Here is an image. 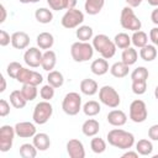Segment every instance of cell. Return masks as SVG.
Returning a JSON list of instances; mask_svg holds the SVG:
<instances>
[{"label":"cell","instance_id":"6","mask_svg":"<svg viewBox=\"0 0 158 158\" xmlns=\"http://www.w3.org/2000/svg\"><path fill=\"white\" fill-rule=\"evenodd\" d=\"M52 114H53V106L51 105V102L47 100L40 101L36 104L33 109V114H32L33 122L37 125H44L52 117Z\"/></svg>","mask_w":158,"mask_h":158},{"label":"cell","instance_id":"49","mask_svg":"<svg viewBox=\"0 0 158 158\" xmlns=\"http://www.w3.org/2000/svg\"><path fill=\"white\" fill-rule=\"evenodd\" d=\"M151 20H152V22H153L154 25L158 26V7H156V9L152 11V14H151Z\"/></svg>","mask_w":158,"mask_h":158},{"label":"cell","instance_id":"11","mask_svg":"<svg viewBox=\"0 0 158 158\" xmlns=\"http://www.w3.org/2000/svg\"><path fill=\"white\" fill-rule=\"evenodd\" d=\"M15 127L10 125H2L0 127V151L7 152L12 147L14 137H15Z\"/></svg>","mask_w":158,"mask_h":158},{"label":"cell","instance_id":"28","mask_svg":"<svg viewBox=\"0 0 158 158\" xmlns=\"http://www.w3.org/2000/svg\"><path fill=\"white\" fill-rule=\"evenodd\" d=\"M35 17L40 23H49L53 20V12L47 7H40L35 11Z\"/></svg>","mask_w":158,"mask_h":158},{"label":"cell","instance_id":"14","mask_svg":"<svg viewBox=\"0 0 158 158\" xmlns=\"http://www.w3.org/2000/svg\"><path fill=\"white\" fill-rule=\"evenodd\" d=\"M14 127H15L16 136H19L20 138H31L37 133L36 132V126L32 122H28V121L17 122Z\"/></svg>","mask_w":158,"mask_h":158},{"label":"cell","instance_id":"8","mask_svg":"<svg viewBox=\"0 0 158 158\" xmlns=\"http://www.w3.org/2000/svg\"><path fill=\"white\" fill-rule=\"evenodd\" d=\"M84 21V14L78 10V9H69L65 11V14L63 15L62 20H60V23L64 28H77L79 27Z\"/></svg>","mask_w":158,"mask_h":158},{"label":"cell","instance_id":"47","mask_svg":"<svg viewBox=\"0 0 158 158\" xmlns=\"http://www.w3.org/2000/svg\"><path fill=\"white\" fill-rule=\"evenodd\" d=\"M122 158H138V152L136 151H127V152H125L123 154H122Z\"/></svg>","mask_w":158,"mask_h":158},{"label":"cell","instance_id":"57","mask_svg":"<svg viewBox=\"0 0 158 158\" xmlns=\"http://www.w3.org/2000/svg\"><path fill=\"white\" fill-rule=\"evenodd\" d=\"M157 47H158V44H157Z\"/></svg>","mask_w":158,"mask_h":158},{"label":"cell","instance_id":"18","mask_svg":"<svg viewBox=\"0 0 158 158\" xmlns=\"http://www.w3.org/2000/svg\"><path fill=\"white\" fill-rule=\"evenodd\" d=\"M80 91L84 94V95H88V96H93L95 95L98 91H99V85L98 83L94 80V79H90V78H85L80 81Z\"/></svg>","mask_w":158,"mask_h":158},{"label":"cell","instance_id":"1","mask_svg":"<svg viewBox=\"0 0 158 158\" xmlns=\"http://www.w3.org/2000/svg\"><path fill=\"white\" fill-rule=\"evenodd\" d=\"M107 142L112 147H116L118 149H130L135 144V136L133 133L121 130V128H114L107 132Z\"/></svg>","mask_w":158,"mask_h":158},{"label":"cell","instance_id":"35","mask_svg":"<svg viewBox=\"0 0 158 158\" xmlns=\"http://www.w3.org/2000/svg\"><path fill=\"white\" fill-rule=\"evenodd\" d=\"M37 148L35 147L33 143H23L20 146V156L22 158H35L37 156Z\"/></svg>","mask_w":158,"mask_h":158},{"label":"cell","instance_id":"25","mask_svg":"<svg viewBox=\"0 0 158 158\" xmlns=\"http://www.w3.org/2000/svg\"><path fill=\"white\" fill-rule=\"evenodd\" d=\"M138 59V53L135 48L132 47H127L122 51V54H121V62H123L125 64H127L128 67L135 64Z\"/></svg>","mask_w":158,"mask_h":158},{"label":"cell","instance_id":"50","mask_svg":"<svg viewBox=\"0 0 158 158\" xmlns=\"http://www.w3.org/2000/svg\"><path fill=\"white\" fill-rule=\"evenodd\" d=\"M0 12H1V16H0V23H2V22H5V20H6V9H5V6L1 4L0 5Z\"/></svg>","mask_w":158,"mask_h":158},{"label":"cell","instance_id":"17","mask_svg":"<svg viewBox=\"0 0 158 158\" xmlns=\"http://www.w3.org/2000/svg\"><path fill=\"white\" fill-rule=\"evenodd\" d=\"M99 131H100V123L95 118H88L81 125V132L86 137H94L99 133Z\"/></svg>","mask_w":158,"mask_h":158},{"label":"cell","instance_id":"54","mask_svg":"<svg viewBox=\"0 0 158 158\" xmlns=\"http://www.w3.org/2000/svg\"><path fill=\"white\" fill-rule=\"evenodd\" d=\"M148 4L151 6H154V7H158V0H147Z\"/></svg>","mask_w":158,"mask_h":158},{"label":"cell","instance_id":"56","mask_svg":"<svg viewBox=\"0 0 158 158\" xmlns=\"http://www.w3.org/2000/svg\"><path fill=\"white\" fill-rule=\"evenodd\" d=\"M153 158H158V154L157 156H153Z\"/></svg>","mask_w":158,"mask_h":158},{"label":"cell","instance_id":"3","mask_svg":"<svg viewBox=\"0 0 158 158\" xmlns=\"http://www.w3.org/2000/svg\"><path fill=\"white\" fill-rule=\"evenodd\" d=\"M94 47L93 44H90L89 42H83V41H78L74 42L70 47V56L72 58L78 62V63H83L86 62L89 59L93 58L94 56Z\"/></svg>","mask_w":158,"mask_h":158},{"label":"cell","instance_id":"12","mask_svg":"<svg viewBox=\"0 0 158 158\" xmlns=\"http://www.w3.org/2000/svg\"><path fill=\"white\" fill-rule=\"evenodd\" d=\"M42 57H43V53L41 52V48L30 47L28 49H26V52L23 54V60L28 67L37 68L42 63Z\"/></svg>","mask_w":158,"mask_h":158},{"label":"cell","instance_id":"9","mask_svg":"<svg viewBox=\"0 0 158 158\" xmlns=\"http://www.w3.org/2000/svg\"><path fill=\"white\" fill-rule=\"evenodd\" d=\"M148 116L146 102L141 99H136L130 105V118L136 123H142Z\"/></svg>","mask_w":158,"mask_h":158},{"label":"cell","instance_id":"31","mask_svg":"<svg viewBox=\"0 0 158 158\" xmlns=\"http://www.w3.org/2000/svg\"><path fill=\"white\" fill-rule=\"evenodd\" d=\"M136 151L139 156H151L153 152V144L149 139L142 138L136 143Z\"/></svg>","mask_w":158,"mask_h":158},{"label":"cell","instance_id":"38","mask_svg":"<svg viewBox=\"0 0 158 158\" xmlns=\"http://www.w3.org/2000/svg\"><path fill=\"white\" fill-rule=\"evenodd\" d=\"M149 77V72L146 67H137L131 73V80H147Z\"/></svg>","mask_w":158,"mask_h":158},{"label":"cell","instance_id":"20","mask_svg":"<svg viewBox=\"0 0 158 158\" xmlns=\"http://www.w3.org/2000/svg\"><path fill=\"white\" fill-rule=\"evenodd\" d=\"M109 63H107V60L105 59V58H98V59H95V60H93L91 62V64H90V70H91V73L93 74H95V75H104V74H106L107 72H109Z\"/></svg>","mask_w":158,"mask_h":158},{"label":"cell","instance_id":"40","mask_svg":"<svg viewBox=\"0 0 158 158\" xmlns=\"http://www.w3.org/2000/svg\"><path fill=\"white\" fill-rule=\"evenodd\" d=\"M21 68H22V65L19 62H10L7 64V67H6V73H7V75L10 78L16 79V77H17L19 72L21 70Z\"/></svg>","mask_w":158,"mask_h":158},{"label":"cell","instance_id":"44","mask_svg":"<svg viewBox=\"0 0 158 158\" xmlns=\"http://www.w3.org/2000/svg\"><path fill=\"white\" fill-rule=\"evenodd\" d=\"M9 114H10V104L5 99H1L0 100V116L5 117Z\"/></svg>","mask_w":158,"mask_h":158},{"label":"cell","instance_id":"21","mask_svg":"<svg viewBox=\"0 0 158 158\" xmlns=\"http://www.w3.org/2000/svg\"><path fill=\"white\" fill-rule=\"evenodd\" d=\"M32 143L35 144V147L38 151H47L51 146V138L47 133L40 132V133H36L32 137Z\"/></svg>","mask_w":158,"mask_h":158},{"label":"cell","instance_id":"26","mask_svg":"<svg viewBox=\"0 0 158 158\" xmlns=\"http://www.w3.org/2000/svg\"><path fill=\"white\" fill-rule=\"evenodd\" d=\"M139 57L144 62H152L157 57V48L154 44H146L144 47L139 48Z\"/></svg>","mask_w":158,"mask_h":158},{"label":"cell","instance_id":"32","mask_svg":"<svg viewBox=\"0 0 158 158\" xmlns=\"http://www.w3.org/2000/svg\"><path fill=\"white\" fill-rule=\"evenodd\" d=\"M47 81H48V84H51L53 88L57 89V88H60L64 84V77L58 70H51V72H48Z\"/></svg>","mask_w":158,"mask_h":158},{"label":"cell","instance_id":"41","mask_svg":"<svg viewBox=\"0 0 158 158\" xmlns=\"http://www.w3.org/2000/svg\"><path fill=\"white\" fill-rule=\"evenodd\" d=\"M54 89H56V88H53L51 84H46V85H43V86L41 88V90H40V95H41V98H42L43 100L49 101V100L53 99V96H54Z\"/></svg>","mask_w":158,"mask_h":158},{"label":"cell","instance_id":"23","mask_svg":"<svg viewBox=\"0 0 158 158\" xmlns=\"http://www.w3.org/2000/svg\"><path fill=\"white\" fill-rule=\"evenodd\" d=\"M105 5V0H85L84 10L88 15H98Z\"/></svg>","mask_w":158,"mask_h":158},{"label":"cell","instance_id":"24","mask_svg":"<svg viewBox=\"0 0 158 158\" xmlns=\"http://www.w3.org/2000/svg\"><path fill=\"white\" fill-rule=\"evenodd\" d=\"M128 70H130V68H128V65L127 64H125L123 62H116V63H114L111 67H110V73H111V75L112 77H115V78H125L127 74H128Z\"/></svg>","mask_w":158,"mask_h":158},{"label":"cell","instance_id":"46","mask_svg":"<svg viewBox=\"0 0 158 158\" xmlns=\"http://www.w3.org/2000/svg\"><path fill=\"white\" fill-rule=\"evenodd\" d=\"M149 40H151V42H152L154 46L158 44V26H157V27H153V28L149 31Z\"/></svg>","mask_w":158,"mask_h":158},{"label":"cell","instance_id":"5","mask_svg":"<svg viewBox=\"0 0 158 158\" xmlns=\"http://www.w3.org/2000/svg\"><path fill=\"white\" fill-rule=\"evenodd\" d=\"M81 96L75 93V91H70L68 94H65V96L63 98L62 101V110L69 115V116H75L79 114V111L81 110Z\"/></svg>","mask_w":158,"mask_h":158},{"label":"cell","instance_id":"7","mask_svg":"<svg viewBox=\"0 0 158 158\" xmlns=\"http://www.w3.org/2000/svg\"><path fill=\"white\" fill-rule=\"evenodd\" d=\"M99 100L105 106L111 107V109H116L121 102L118 93L116 91L115 88H112L110 85H104V86L100 88V90H99Z\"/></svg>","mask_w":158,"mask_h":158},{"label":"cell","instance_id":"45","mask_svg":"<svg viewBox=\"0 0 158 158\" xmlns=\"http://www.w3.org/2000/svg\"><path fill=\"white\" fill-rule=\"evenodd\" d=\"M148 137L152 141H158V123H154L148 128Z\"/></svg>","mask_w":158,"mask_h":158},{"label":"cell","instance_id":"37","mask_svg":"<svg viewBox=\"0 0 158 158\" xmlns=\"http://www.w3.org/2000/svg\"><path fill=\"white\" fill-rule=\"evenodd\" d=\"M90 148L94 153L101 154L106 151V142L102 138L94 136V138H91V141H90Z\"/></svg>","mask_w":158,"mask_h":158},{"label":"cell","instance_id":"15","mask_svg":"<svg viewBox=\"0 0 158 158\" xmlns=\"http://www.w3.org/2000/svg\"><path fill=\"white\" fill-rule=\"evenodd\" d=\"M11 44L16 49H25L30 44V36L23 31H16L11 35Z\"/></svg>","mask_w":158,"mask_h":158},{"label":"cell","instance_id":"55","mask_svg":"<svg viewBox=\"0 0 158 158\" xmlns=\"http://www.w3.org/2000/svg\"><path fill=\"white\" fill-rule=\"evenodd\" d=\"M154 96H156V99L158 100V85H157L156 89H154Z\"/></svg>","mask_w":158,"mask_h":158},{"label":"cell","instance_id":"10","mask_svg":"<svg viewBox=\"0 0 158 158\" xmlns=\"http://www.w3.org/2000/svg\"><path fill=\"white\" fill-rule=\"evenodd\" d=\"M16 80L21 84H31V85H40L43 81V77L42 74H40L36 70L28 69V68H21V70L19 72Z\"/></svg>","mask_w":158,"mask_h":158},{"label":"cell","instance_id":"53","mask_svg":"<svg viewBox=\"0 0 158 158\" xmlns=\"http://www.w3.org/2000/svg\"><path fill=\"white\" fill-rule=\"evenodd\" d=\"M21 4H35V2H38L41 0H19Z\"/></svg>","mask_w":158,"mask_h":158},{"label":"cell","instance_id":"51","mask_svg":"<svg viewBox=\"0 0 158 158\" xmlns=\"http://www.w3.org/2000/svg\"><path fill=\"white\" fill-rule=\"evenodd\" d=\"M0 81H1V86H0V93H4L5 91V89H6V80H5V78L1 75L0 77Z\"/></svg>","mask_w":158,"mask_h":158},{"label":"cell","instance_id":"13","mask_svg":"<svg viewBox=\"0 0 158 158\" xmlns=\"http://www.w3.org/2000/svg\"><path fill=\"white\" fill-rule=\"evenodd\" d=\"M67 153L70 158H84L85 148L81 141L77 138H72L67 142Z\"/></svg>","mask_w":158,"mask_h":158},{"label":"cell","instance_id":"48","mask_svg":"<svg viewBox=\"0 0 158 158\" xmlns=\"http://www.w3.org/2000/svg\"><path fill=\"white\" fill-rule=\"evenodd\" d=\"M125 1H126L127 6H131V7L133 9V7H138V6L142 4L143 0H125Z\"/></svg>","mask_w":158,"mask_h":158},{"label":"cell","instance_id":"19","mask_svg":"<svg viewBox=\"0 0 158 158\" xmlns=\"http://www.w3.org/2000/svg\"><path fill=\"white\" fill-rule=\"evenodd\" d=\"M56 63H57V56H56L54 51L47 49L43 53V57H42V63H41L42 69L43 70H47V72H51V70L54 69Z\"/></svg>","mask_w":158,"mask_h":158},{"label":"cell","instance_id":"33","mask_svg":"<svg viewBox=\"0 0 158 158\" xmlns=\"http://www.w3.org/2000/svg\"><path fill=\"white\" fill-rule=\"evenodd\" d=\"M101 111V106L98 101L95 100H89L86 101L84 105H83V112L89 116V117H93V116H96L99 112Z\"/></svg>","mask_w":158,"mask_h":158},{"label":"cell","instance_id":"4","mask_svg":"<svg viewBox=\"0 0 158 158\" xmlns=\"http://www.w3.org/2000/svg\"><path fill=\"white\" fill-rule=\"evenodd\" d=\"M120 23L122 26V28L125 30H130L132 32L141 30L142 27V22L141 20L136 16L135 11L132 10L131 6H125L121 10V15H120Z\"/></svg>","mask_w":158,"mask_h":158},{"label":"cell","instance_id":"22","mask_svg":"<svg viewBox=\"0 0 158 158\" xmlns=\"http://www.w3.org/2000/svg\"><path fill=\"white\" fill-rule=\"evenodd\" d=\"M36 42H37V46L38 48L41 49H51L52 46L54 44V37L52 33L49 32H41L37 38H36Z\"/></svg>","mask_w":158,"mask_h":158},{"label":"cell","instance_id":"42","mask_svg":"<svg viewBox=\"0 0 158 158\" xmlns=\"http://www.w3.org/2000/svg\"><path fill=\"white\" fill-rule=\"evenodd\" d=\"M47 4L52 10H67V0H47Z\"/></svg>","mask_w":158,"mask_h":158},{"label":"cell","instance_id":"30","mask_svg":"<svg viewBox=\"0 0 158 158\" xmlns=\"http://www.w3.org/2000/svg\"><path fill=\"white\" fill-rule=\"evenodd\" d=\"M27 100L23 98L21 90H14L10 94V104L15 107V109H23L26 106Z\"/></svg>","mask_w":158,"mask_h":158},{"label":"cell","instance_id":"27","mask_svg":"<svg viewBox=\"0 0 158 158\" xmlns=\"http://www.w3.org/2000/svg\"><path fill=\"white\" fill-rule=\"evenodd\" d=\"M75 36L79 41H83V42H88L89 40H91L94 37V32H93V28L88 25H80L79 27H77V31H75Z\"/></svg>","mask_w":158,"mask_h":158},{"label":"cell","instance_id":"2","mask_svg":"<svg viewBox=\"0 0 158 158\" xmlns=\"http://www.w3.org/2000/svg\"><path fill=\"white\" fill-rule=\"evenodd\" d=\"M93 47L94 49L100 53V56L105 59H110L115 56L116 53V44L114 43V41H111L109 38V36L100 33L93 37Z\"/></svg>","mask_w":158,"mask_h":158},{"label":"cell","instance_id":"34","mask_svg":"<svg viewBox=\"0 0 158 158\" xmlns=\"http://www.w3.org/2000/svg\"><path fill=\"white\" fill-rule=\"evenodd\" d=\"M114 43L116 44L117 48L125 49V48L130 47V44H131L132 42H131V37H130L127 33L120 32V33L115 35V37H114Z\"/></svg>","mask_w":158,"mask_h":158},{"label":"cell","instance_id":"39","mask_svg":"<svg viewBox=\"0 0 158 158\" xmlns=\"http://www.w3.org/2000/svg\"><path fill=\"white\" fill-rule=\"evenodd\" d=\"M132 91L136 95H142L147 90V80H132Z\"/></svg>","mask_w":158,"mask_h":158},{"label":"cell","instance_id":"29","mask_svg":"<svg viewBox=\"0 0 158 158\" xmlns=\"http://www.w3.org/2000/svg\"><path fill=\"white\" fill-rule=\"evenodd\" d=\"M131 42L135 47L137 48H142L144 47L146 44H148V35L141 30L138 31H135L133 35L131 36Z\"/></svg>","mask_w":158,"mask_h":158},{"label":"cell","instance_id":"16","mask_svg":"<svg viewBox=\"0 0 158 158\" xmlns=\"http://www.w3.org/2000/svg\"><path fill=\"white\" fill-rule=\"evenodd\" d=\"M106 120H107V122H109L111 126L120 127V126H123V125L127 122V115H126L122 110L114 109V110H111V111L107 114Z\"/></svg>","mask_w":158,"mask_h":158},{"label":"cell","instance_id":"52","mask_svg":"<svg viewBox=\"0 0 158 158\" xmlns=\"http://www.w3.org/2000/svg\"><path fill=\"white\" fill-rule=\"evenodd\" d=\"M77 5V0H67V10L74 9Z\"/></svg>","mask_w":158,"mask_h":158},{"label":"cell","instance_id":"43","mask_svg":"<svg viewBox=\"0 0 158 158\" xmlns=\"http://www.w3.org/2000/svg\"><path fill=\"white\" fill-rule=\"evenodd\" d=\"M10 42H11V36L5 30H0V46L6 47L7 44H10Z\"/></svg>","mask_w":158,"mask_h":158},{"label":"cell","instance_id":"36","mask_svg":"<svg viewBox=\"0 0 158 158\" xmlns=\"http://www.w3.org/2000/svg\"><path fill=\"white\" fill-rule=\"evenodd\" d=\"M23 98L27 100V101H32L37 98V94H38V90H37V86L36 85H31V84H22V88L20 89Z\"/></svg>","mask_w":158,"mask_h":158}]
</instances>
